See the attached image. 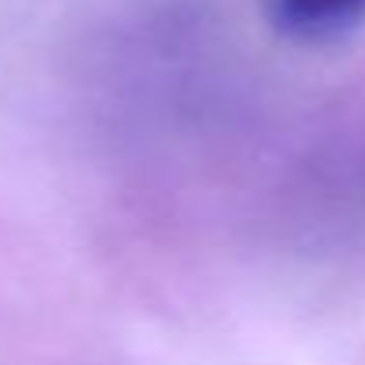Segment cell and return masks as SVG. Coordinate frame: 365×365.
<instances>
[{
	"instance_id": "obj_1",
	"label": "cell",
	"mask_w": 365,
	"mask_h": 365,
	"mask_svg": "<svg viewBox=\"0 0 365 365\" xmlns=\"http://www.w3.org/2000/svg\"><path fill=\"white\" fill-rule=\"evenodd\" d=\"M269 22L294 43H333L365 22V0H265Z\"/></svg>"
}]
</instances>
